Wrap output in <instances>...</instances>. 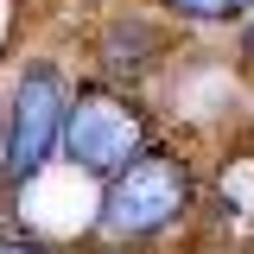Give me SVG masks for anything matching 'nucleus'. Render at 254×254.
Here are the masks:
<instances>
[{
	"mask_svg": "<svg viewBox=\"0 0 254 254\" xmlns=\"http://www.w3.org/2000/svg\"><path fill=\"white\" fill-rule=\"evenodd\" d=\"M64 146L70 159L95 172V178H121L133 159H146V115L115 89H76L70 115H64Z\"/></svg>",
	"mask_w": 254,
	"mask_h": 254,
	"instance_id": "nucleus-1",
	"label": "nucleus"
},
{
	"mask_svg": "<svg viewBox=\"0 0 254 254\" xmlns=\"http://www.w3.org/2000/svg\"><path fill=\"white\" fill-rule=\"evenodd\" d=\"M185 203H190V172H185V159L146 153V159H133L121 178H108L102 229L140 242V235H159L165 222H178V216H185Z\"/></svg>",
	"mask_w": 254,
	"mask_h": 254,
	"instance_id": "nucleus-2",
	"label": "nucleus"
},
{
	"mask_svg": "<svg viewBox=\"0 0 254 254\" xmlns=\"http://www.w3.org/2000/svg\"><path fill=\"white\" fill-rule=\"evenodd\" d=\"M64 115H70V95H64V76L51 64H32L19 76V95H13V121H6V172L13 178H32L51 146L64 140Z\"/></svg>",
	"mask_w": 254,
	"mask_h": 254,
	"instance_id": "nucleus-3",
	"label": "nucleus"
},
{
	"mask_svg": "<svg viewBox=\"0 0 254 254\" xmlns=\"http://www.w3.org/2000/svg\"><path fill=\"white\" fill-rule=\"evenodd\" d=\"M159 6H172V13H190V19H229V13H242L248 0H159Z\"/></svg>",
	"mask_w": 254,
	"mask_h": 254,
	"instance_id": "nucleus-4",
	"label": "nucleus"
},
{
	"mask_svg": "<svg viewBox=\"0 0 254 254\" xmlns=\"http://www.w3.org/2000/svg\"><path fill=\"white\" fill-rule=\"evenodd\" d=\"M0 254H45V248H26V242H0Z\"/></svg>",
	"mask_w": 254,
	"mask_h": 254,
	"instance_id": "nucleus-5",
	"label": "nucleus"
},
{
	"mask_svg": "<svg viewBox=\"0 0 254 254\" xmlns=\"http://www.w3.org/2000/svg\"><path fill=\"white\" fill-rule=\"evenodd\" d=\"M248 51H254V19H248Z\"/></svg>",
	"mask_w": 254,
	"mask_h": 254,
	"instance_id": "nucleus-6",
	"label": "nucleus"
}]
</instances>
